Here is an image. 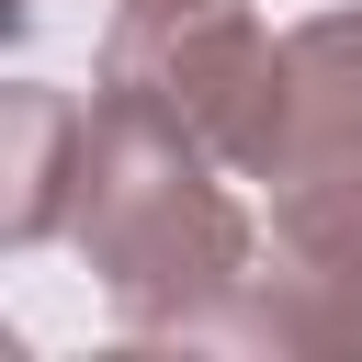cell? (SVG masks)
Segmentation results:
<instances>
[{"mask_svg": "<svg viewBox=\"0 0 362 362\" xmlns=\"http://www.w3.org/2000/svg\"><path fill=\"white\" fill-rule=\"evenodd\" d=\"M215 170L226 158L192 147L170 113H147L124 90L90 102V158H79L68 238L90 249L124 328H226V294L249 283V215Z\"/></svg>", "mask_w": 362, "mask_h": 362, "instance_id": "cell-1", "label": "cell"}, {"mask_svg": "<svg viewBox=\"0 0 362 362\" xmlns=\"http://www.w3.org/2000/svg\"><path fill=\"white\" fill-rule=\"evenodd\" d=\"M102 90L170 113L249 181H283V45L249 0H124L102 34Z\"/></svg>", "mask_w": 362, "mask_h": 362, "instance_id": "cell-2", "label": "cell"}, {"mask_svg": "<svg viewBox=\"0 0 362 362\" xmlns=\"http://www.w3.org/2000/svg\"><path fill=\"white\" fill-rule=\"evenodd\" d=\"M238 339H294V351H362V170H305L283 181L272 215V272H249Z\"/></svg>", "mask_w": 362, "mask_h": 362, "instance_id": "cell-3", "label": "cell"}, {"mask_svg": "<svg viewBox=\"0 0 362 362\" xmlns=\"http://www.w3.org/2000/svg\"><path fill=\"white\" fill-rule=\"evenodd\" d=\"M362 170V0L283 34V181Z\"/></svg>", "mask_w": 362, "mask_h": 362, "instance_id": "cell-4", "label": "cell"}, {"mask_svg": "<svg viewBox=\"0 0 362 362\" xmlns=\"http://www.w3.org/2000/svg\"><path fill=\"white\" fill-rule=\"evenodd\" d=\"M79 158H90V102L11 79V102H0V238L11 249L57 238L79 215Z\"/></svg>", "mask_w": 362, "mask_h": 362, "instance_id": "cell-5", "label": "cell"}, {"mask_svg": "<svg viewBox=\"0 0 362 362\" xmlns=\"http://www.w3.org/2000/svg\"><path fill=\"white\" fill-rule=\"evenodd\" d=\"M11 11H23V0H11Z\"/></svg>", "mask_w": 362, "mask_h": 362, "instance_id": "cell-6", "label": "cell"}]
</instances>
